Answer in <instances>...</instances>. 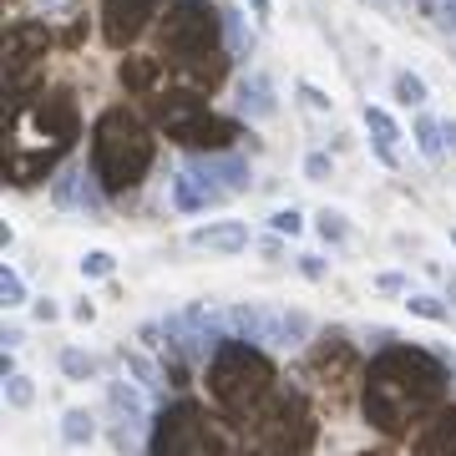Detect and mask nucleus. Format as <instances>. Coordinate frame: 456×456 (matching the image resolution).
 <instances>
[{"label":"nucleus","instance_id":"1","mask_svg":"<svg viewBox=\"0 0 456 456\" xmlns=\"http://www.w3.org/2000/svg\"><path fill=\"white\" fill-rule=\"evenodd\" d=\"M446 395V370L421 350H391L370 365L365 380V416L380 431H406L411 421H421L426 411Z\"/></svg>","mask_w":456,"mask_h":456},{"label":"nucleus","instance_id":"2","mask_svg":"<svg viewBox=\"0 0 456 456\" xmlns=\"http://www.w3.org/2000/svg\"><path fill=\"white\" fill-rule=\"evenodd\" d=\"M269 380H274L269 360L254 355L244 340H224L218 345L213 370H208V386H213V395H218V406L224 411H233V416H254V406L269 395Z\"/></svg>","mask_w":456,"mask_h":456},{"label":"nucleus","instance_id":"3","mask_svg":"<svg viewBox=\"0 0 456 456\" xmlns=\"http://www.w3.org/2000/svg\"><path fill=\"white\" fill-rule=\"evenodd\" d=\"M152 163V142H147L142 122L132 112H107L97 122V178L107 188H132L142 183Z\"/></svg>","mask_w":456,"mask_h":456},{"label":"nucleus","instance_id":"4","mask_svg":"<svg viewBox=\"0 0 456 456\" xmlns=\"http://www.w3.org/2000/svg\"><path fill=\"white\" fill-rule=\"evenodd\" d=\"M218 46V11L208 0H178L163 20V51H173L178 61H198Z\"/></svg>","mask_w":456,"mask_h":456},{"label":"nucleus","instance_id":"5","mask_svg":"<svg viewBox=\"0 0 456 456\" xmlns=\"http://www.w3.org/2000/svg\"><path fill=\"white\" fill-rule=\"evenodd\" d=\"M152 456H228L224 436L203 421V411L173 406L152 431Z\"/></svg>","mask_w":456,"mask_h":456},{"label":"nucleus","instance_id":"6","mask_svg":"<svg viewBox=\"0 0 456 456\" xmlns=\"http://www.w3.org/2000/svg\"><path fill=\"white\" fill-rule=\"evenodd\" d=\"M163 122H167V132H173L178 142H188V147H224L228 137H233V122L213 117L208 107L193 102V97H167L163 102Z\"/></svg>","mask_w":456,"mask_h":456},{"label":"nucleus","instance_id":"7","mask_svg":"<svg viewBox=\"0 0 456 456\" xmlns=\"http://www.w3.org/2000/svg\"><path fill=\"white\" fill-rule=\"evenodd\" d=\"M310 452V426H305V411L294 401H279L274 416L259 421V441L248 456H305Z\"/></svg>","mask_w":456,"mask_h":456},{"label":"nucleus","instance_id":"8","mask_svg":"<svg viewBox=\"0 0 456 456\" xmlns=\"http://www.w3.org/2000/svg\"><path fill=\"white\" fill-rule=\"evenodd\" d=\"M198 173V178H208L213 188H224L228 198H239V193H248V183H254V173H248V163L244 158H233V152H203V158H193L188 163Z\"/></svg>","mask_w":456,"mask_h":456},{"label":"nucleus","instance_id":"9","mask_svg":"<svg viewBox=\"0 0 456 456\" xmlns=\"http://www.w3.org/2000/svg\"><path fill=\"white\" fill-rule=\"evenodd\" d=\"M167 188H173V208L178 213H208V208H218V203H228L224 188H213L208 178H198L193 167H178V173L167 178Z\"/></svg>","mask_w":456,"mask_h":456},{"label":"nucleus","instance_id":"10","mask_svg":"<svg viewBox=\"0 0 456 456\" xmlns=\"http://www.w3.org/2000/svg\"><path fill=\"white\" fill-rule=\"evenodd\" d=\"M233 107H239V117H248V122H269V117L279 112L274 82H269L264 71H244L239 86H233Z\"/></svg>","mask_w":456,"mask_h":456},{"label":"nucleus","instance_id":"11","mask_svg":"<svg viewBox=\"0 0 456 456\" xmlns=\"http://www.w3.org/2000/svg\"><path fill=\"white\" fill-rule=\"evenodd\" d=\"M188 244H193V248H208V254H239V248H248V224H239V218L198 224L193 233H188Z\"/></svg>","mask_w":456,"mask_h":456},{"label":"nucleus","instance_id":"12","mask_svg":"<svg viewBox=\"0 0 456 456\" xmlns=\"http://www.w3.org/2000/svg\"><path fill=\"white\" fill-rule=\"evenodd\" d=\"M152 5H158V0H107V41L127 46L132 36L147 26Z\"/></svg>","mask_w":456,"mask_h":456},{"label":"nucleus","instance_id":"13","mask_svg":"<svg viewBox=\"0 0 456 456\" xmlns=\"http://www.w3.org/2000/svg\"><path fill=\"white\" fill-rule=\"evenodd\" d=\"M97 173H86V167H66L61 178H51V198L61 203V208H102V193H97Z\"/></svg>","mask_w":456,"mask_h":456},{"label":"nucleus","instance_id":"14","mask_svg":"<svg viewBox=\"0 0 456 456\" xmlns=\"http://www.w3.org/2000/svg\"><path fill=\"white\" fill-rule=\"evenodd\" d=\"M142 380H112V391H107V406H112L117 426H122V441H127V431H142V391H137Z\"/></svg>","mask_w":456,"mask_h":456},{"label":"nucleus","instance_id":"15","mask_svg":"<svg viewBox=\"0 0 456 456\" xmlns=\"http://www.w3.org/2000/svg\"><path fill=\"white\" fill-rule=\"evenodd\" d=\"M365 132H370V147H375V158L386 167H395V142H401V127H395V117L386 112V107H365Z\"/></svg>","mask_w":456,"mask_h":456},{"label":"nucleus","instance_id":"16","mask_svg":"<svg viewBox=\"0 0 456 456\" xmlns=\"http://www.w3.org/2000/svg\"><path fill=\"white\" fill-rule=\"evenodd\" d=\"M310 314L305 310H274V345L279 350H299V345L310 340Z\"/></svg>","mask_w":456,"mask_h":456},{"label":"nucleus","instance_id":"17","mask_svg":"<svg viewBox=\"0 0 456 456\" xmlns=\"http://www.w3.org/2000/svg\"><path fill=\"white\" fill-rule=\"evenodd\" d=\"M416 452H421V456H456V411H446V416L426 431Z\"/></svg>","mask_w":456,"mask_h":456},{"label":"nucleus","instance_id":"18","mask_svg":"<svg viewBox=\"0 0 456 456\" xmlns=\"http://www.w3.org/2000/svg\"><path fill=\"white\" fill-rule=\"evenodd\" d=\"M61 441L66 446H92V441H97V416L82 411V406H71L61 416Z\"/></svg>","mask_w":456,"mask_h":456},{"label":"nucleus","instance_id":"19","mask_svg":"<svg viewBox=\"0 0 456 456\" xmlns=\"http://www.w3.org/2000/svg\"><path fill=\"white\" fill-rule=\"evenodd\" d=\"M0 391H5V406H11V411H31V401H36L31 375H20V370L0 375Z\"/></svg>","mask_w":456,"mask_h":456},{"label":"nucleus","instance_id":"20","mask_svg":"<svg viewBox=\"0 0 456 456\" xmlns=\"http://www.w3.org/2000/svg\"><path fill=\"white\" fill-rule=\"evenodd\" d=\"M61 375H66V380H97L102 360L86 355V350H61Z\"/></svg>","mask_w":456,"mask_h":456},{"label":"nucleus","instance_id":"21","mask_svg":"<svg viewBox=\"0 0 456 456\" xmlns=\"http://www.w3.org/2000/svg\"><path fill=\"white\" fill-rule=\"evenodd\" d=\"M314 233H320L325 244H345V239H350V224H345L340 208H320L314 213Z\"/></svg>","mask_w":456,"mask_h":456},{"label":"nucleus","instance_id":"22","mask_svg":"<svg viewBox=\"0 0 456 456\" xmlns=\"http://www.w3.org/2000/svg\"><path fill=\"white\" fill-rule=\"evenodd\" d=\"M406 310L421 314V320H431V325H446V320H452V305H446V299H436V294H411Z\"/></svg>","mask_w":456,"mask_h":456},{"label":"nucleus","instance_id":"23","mask_svg":"<svg viewBox=\"0 0 456 456\" xmlns=\"http://www.w3.org/2000/svg\"><path fill=\"white\" fill-rule=\"evenodd\" d=\"M395 102H406V107H426L431 92H426V82L416 77V71H401V77H395Z\"/></svg>","mask_w":456,"mask_h":456},{"label":"nucleus","instance_id":"24","mask_svg":"<svg viewBox=\"0 0 456 456\" xmlns=\"http://www.w3.org/2000/svg\"><path fill=\"white\" fill-rule=\"evenodd\" d=\"M416 147H421L426 158H441V152H446V137H441V122H431V117H421V122H416Z\"/></svg>","mask_w":456,"mask_h":456},{"label":"nucleus","instance_id":"25","mask_svg":"<svg viewBox=\"0 0 456 456\" xmlns=\"http://www.w3.org/2000/svg\"><path fill=\"white\" fill-rule=\"evenodd\" d=\"M0 305H5V310H20V305H26V279H20L16 269H0Z\"/></svg>","mask_w":456,"mask_h":456},{"label":"nucleus","instance_id":"26","mask_svg":"<svg viewBox=\"0 0 456 456\" xmlns=\"http://www.w3.org/2000/svg\"><path fill=\"white\" fill-rule=\"evenodd\" d=\"M269 228L284 233V239H294V233H305V213L294 208V203H289V208H274V213H269Z\"/></svg>","mask_w":456,"mask_h":456},{"label":"nucleus","instance_id":"27","mask_svg":"<svg viewBox=\"0 0 456 456\" xmlns=\"http://www.w3.org/2000/svg\"><path fill=\"white\" fill-rule=\"evenodd\" d=\"M117 259L107 254V248H92V254H82V279H112Z\"/></svg>","mask_w":456,"mask_h":456},{"label":"nucleus","instance_id":"28","mask_svg":"<svg viewBox=\"0 0 456 456\" xmlns=\"http://www.w3.org/2000/svg\"><path fill=\"white\" fill-rule=\"evenodd\" d=\"M330 173H335V158L330 152H310L305 158V178L310 183H330Z\"/></svg>","mask_w":456,"mask_h":456},{"label":"nucleus","instance_id":"29","mask_svg":"<svg viewBox=\"0 0 456 456\" xmlns=\"http://www.w3.org/2000/svg\"><path fill=\"white\" fill-rule=\"evenodd\" d=\"M122 82H127V86H147V82H152V66H147V61H122Z\"/></svg>","mask_w":456,"mask_h":456},{"label":"nucleus","instance_id":"30","mask_svg":"<svg viewBox=\"0 0 456 456\" xmlns=\"http://www.w3.org/2000/svg\"><path fill=\"white\" fill-rule=\"evenodd\" d=\"M228 41H233V51H244V56H254V36L239 26V16H228Z\"/></svg>","mask_w":456,"mask_h":456},{"label":"nucleus","instance_id":"31","mask_svg":"<svg viewBox=\"0 0 456 456\" xmlns=\"http://www.w3.org/2000/svg\"><path fill=\"white\" fill-rule=\"evenodd\" d=\"M325 269H330V264L320 259V254H299V274H305V279H325Z\"/></svg>","mask_w":456,"mask_h":456},{"label":"nucleus","instance_id":"32","mask_svg":"<svg viewBox=\"0 0 456 456\" xmlns=\"http://www.w3.org/2000/svg\"><path fill=\"white\" fill-rule=\"evenodd\" d=\"M127 370L137 375V380H142V386H158V370H152V365H147L142 355H127Z\"/></svg>","mask_w":456,"mask_h":456},{"label":"nucleus","instance_id":"33","mask_svg":"<svg viewBox=\"0 0 456 456\" xmlns=\"http://www.w3.org/2000/svg\"><path fill=\"white\" fill-rule=\"evenodd\" d=\"M299 97L310 102L314 112H330V97H325V92H320V86H310V82H299Z\"/></svg>","mask_w":456,"mask_h":456},{"label":"nucleus","instance_id":"34","mask_svg":"<svg viewBox=\"0 0 456 456\" xmlns=\"http://www.w3.org/2000/svg\"><path fill=\"white\" fill-rule=\"evenodd\" d=\"M31 314L41 320V325H51V320H61V310H56V299H36V305H31Z\"/></svg>","mask_w":456,"mask_h":456},{"label":"nucleus","instance_id":"35","mask_svg":"<svg viewBox=\"0 0 456 456\" xmlns=\"http://www.w3.org/2000/svg\"><path fill=\"white\" fill-rule=\"evenodd\" d=\"M71 320H77V325H92V320H97V305H92V299H77V305H71Z\"/></svg>","mask_w":456,"mask_h":456},{"label":"nucleus","instance_id":"36","mask_svg":"<svg viewBox=\"0 0 456 456\" xmlns=\"http://www.w3.org/2000/svg\"><path fill=\"white\" fill-rule=\"evenodd\" d=\"M259 254H264L269 264H274V259H284V233H274V239H264V244H259Z\"/></svg>","mask_w":456,"mask_h":456},{"label":"nucleus","instance_id":"37","mask_svg":"<svg viewBox=\"0 0 456 456\" xmlns=\"http://www.w3.org/2000/svg\"><path fill=\"white\" fill-rule=\"evenodd\" d=\"M375 289H386V294H406V279H401V274H375Z\"/></svg>","mask_w":456,"mask_h":456},{"label":"nucleus","instance_id":"38","mask_svg":"<svg viewBox=\"0 0 456 456\" xmlns=\"http://www.w3.org/2000/svg\"><path fill=\"white\" fill-rule=\"evenodd\" d=\"M441 137H446V152L456 158V117H446V122H441Z\"/></svg>","mask_w":456,"mask_h":456},{"label":"nucleus","instance_id":"39","mask_svg":"<svg viewBox=\"0 0 456 456\" xmlns=\"http://www.w3.org/2000/svg\"><path fill=\"white\" fill-rule=\"evenodd\" d=\"M248 11H254V20H269V11H274V0H248Z\"/></svg>","mask_w":456,"mask_h":456},{"label":"nucleus","instance_id":"40","mask_svg":"<svg viewBox=\"0 0 456 456\" xmlns=\"http://www.w3.org/2000/svg\"><path fill=\"white\" fill-rule=\"evenodd\" d=\"M446 299H452V305H456V279H452V289H446Z\"/></svg>","mask_w":456,"mask_h":456},{"label":"nucleus","instance_id":"41","mask_svg":"<svg viewBox=\"0 0 456 456\" xmlns=\"http://www.w3.org/2000/svg\"><path fill=\"white\" fill-rule=\"evenodd\" d=\"M452 244H456V233H452Z\"/></svg>","mask_w":456,"mask_h":456}]
</instances>
